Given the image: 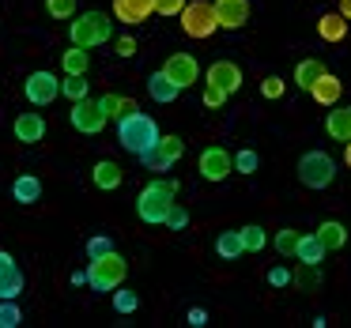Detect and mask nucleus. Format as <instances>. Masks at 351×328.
Returning <instances> with one entry per match:
<instances>
[{
  "label": "nucleus",
  "mask_w": 351,
  "mask_h": 328,
  "mask_svg": "<svg viewBox=\"0 0 351 328\" xmlns=\"http://www.w3.org/2000/svg\"><path fill=\"white\" fill-rule=\"evenodd\" d=\"M178 189H182L178 181H147L144 189H140V197H136L140 223H147V227H162L167 215H170V207L178 204V200H174Z\"/></svg>",
  "instance_id": "1"
},
{
  "label": "nucleus",
  "mask_w": 351,
  "mask_h": 328,
  "mask_svg": "<svg viewBox=\"0 0 351 328\" xmlns=\"http://www.w3.org/2000/svg\"><path fill=\"white\" fill-rule=\"evenodd\" d=\"M159 125H155V117H147V114H140V110H132V114H125L121 121H117V144L125 147L129 155H144V151H152L155 144H159Z\"/></svg>",
  "instance_id": "2"
},
{
  "label": "nucleus",
  "mask_w": 351,
  "mask_h": 328,
  "mask_svg": "<svg viewBox=\"0 0 351 328\" xmlns=\"http://www.w3.org/2000/svg\"><path fill=\"white\" fill-rule=\"evenodd\" d=\"M69 38L84 49H99L114 42V19L106 12H84V16L69 19Z\"/></svg>",
  "instance_id": "3"
},
{
  "label": "nucleus",
  "mask_w": 351,
  "mask_h": 328,
  "mask_svg": "<svg viewBox=\"0 0 351 328\" xmlns=\"http://www.w3.org/2000/svg\"><path fill=\"white\" fill-rule=\"evenodd\" d=\"M125 275H129V264H125V257L117 249L106 253V257L87 260V287L91 290H110V294H114L125 283Z\"/></svg>",
  "instance_id": "4"
},
{
  "label": "nucleus",
  "mask_w": 351,
  "mask_h": 328,
  "mask_svg": "<svg viewBox=\"0 0 351 328\" xmlns=\"http://www.w3.org/2000/svg\"><path fill=\"white\" fill-rule=\"evenodd\" d=\"M298 181L306 185V189H328L332 185V177H336V159L328 151H306L302 159H298Z\"/></svg>",
  "instance_id": "5"
},
{
  "label": "nucleus",
  "mask_w": 351,
  "mask_h": 328,
  "mask_svg": "<svg viewBox=\"0 0 351 328\" xmlns=\"http://www.w3.org/2000/svg\"><path fill=\"white\" fill-rule=\"evenodd\" d=\"M182 31L197 42L212 38V34L219 31V16H215L212 0H189V4H185L182 8Z\"/></svg>",
  "instance_id": "6"
},
{
  "label": "nucleus",
  "mask_w": 351,
  "mask_h": 328,
  "mask_svg": "<svg viewBox=\"0 0 351 328\" xmlns=\"http://www.w3.org/2000/svg\"><path fill=\"white\" fill-rule=\"evenodd\" d=\"M69 121H72V129L84 132V136H99L110 125V117H106V110H102L99 99H80V102H72Z\"/></svg>",
  "instance_id": "7"
},
{
  "label": "nucleus",
  "mask_w": 351,
  "mask_h": 328,
  "mask_svg": "<svg viewBox=\"0 0 351 328\" xmlns=\"http://www.w3.org/2000/svg\"><path fill=\"white\" fill-rule=\"evenodd\" d=\"M182 155H185V140L182 136H159V144H155L152 151L140 155V162H144V170H152V174H162V170H170Z\"/></svg>",
  "instance_id": "8"
},
{
  "label": "nucleus",
  "mask_w": 351,
  "mask_h": 328,
  "mask_svg": "<svg viewBox=\"0 0 351 328\" xmlns=\"http://www.w3.org/2000/svg\"><path fill=\"white\" fill-rule=\"evenodd\" d=\"M197 170H200L204 181H223V177L234 174V155H230L227 147L212 144V147H204V151L197 155Z\"/></svg>",
  "instance_id": "9"
},
{
  "label": "nucleus",
  "mask_w": 351,
  "mask_h": 328,
  "mask_svg": "<svg viewBox=\"0 0 351 328\" xmlns=\"http://www.w3.org/2000/svg\"><path fill=\"white\" fill-rule=\"evenodd\" d=\"M23 94H27V102H31V106H42V110H46L49 102H53L57 94H61V79H57L53 72L38 68V72H31V76H27Z\"/></svg>",
  "instance_id": "10"
},
{
  "label": "nucleus",
  "mask_w": 351,
  "mask_h": 328,
  "mask_svg": "<svg viewBox=\"0 0 351 328\" xmlns=\"http://www.w3.org/2000/svg\"><path fill=\"white\" fill-rule=\"evenodd\" d=\"M162 72H167V76L182 87V91L204 79V72H200V64H197V57H193V53H170L167 64H162Z\"/></svg>",
  "instance_id": "11"
},
{
  "label": "nucleus",
  "mask_w": 351,
  "mask_h": 328,
  "mask_svg": "<svg viewBox=\"0 0 351 328\" xmlns=\"http://www.w3.org/2000/svg\"><path fill=\"white\" fill-rule=\"evenodd\" d=\"M12 132H16L19 144H42L46 132H49V125H46V117H42L38 110H23V114L12 121Z\"/></svg>",
  "instance_id": "12"
},
{
  "label": "nucleus",
  "mask_w": 351,
  "mask_h": 328,
  "mask_svg": "<svg viewBox=\"0 0 351 328\" xmlns=\"http://www.w3.org/2000/svg\"><path fill=\"white\" fill-rule=\"evenodd\" d=\"M204 84L219 87V91H227V94H238V87H242V68H238L234 61H215L204 68Z\"/></svg>",
  "instance_id": "13"
},
{
  "label": "nucleus",
  "mask_w": 351,
  "mask_h": 328,
  "mask_svg": "<svg viewBox=\"0 0 351 328\" xmlns=\"http://www.w3.org/2000/svg\"><path fill=\"white\" fill-rule=\"evenodd\" d=\"M23 268L16 264L8 249H0V298H19L23 294Z\"/></svg>",
  "instance_id": "14"
},
{
  "label": "nucleus",
  "mask_w": 351,
  "mask_h": 328,
  "mask_svg": "<svg viewBox=\"0 0 351 328\" xmlns=\"http://www.w3.org/2000/svg\"><path fill=\"white\" fill-rule=\"evenodd\" d=\"M155 16V0H114V19L125 27H140Z\"/></svg>",
  "instance_id": "15"
},
{
  "label": "nucleus",
  "mask_w": 351,
  "mask_h": 328,
  "mask_svg": "<svg viewBox=\"0 0 351 328\" xmlns=\"http://www.w3.org/2000/svg\"><path fill=\"white\" fill-rule=\"evenodd\" d=\"M223 31H242L250 23V0H212Z\"/></svg>",
  "instance_id": "16"
},
{
  "label": "nucleus",
  "mask_w": 351,
  "mask_h": 328,
  "mask_svg": "<svg viewBox=\"0 0 351 328\" xmlns=\"http://www.w3.org/2000/svg\"><path fill=\"white\" fill-rule=\"evenodd\" d=\"M121 181H125V174H121V166H117L114 159H99L91 166V185H95V189L114 192V189H121Z\"/></svg>",
  "instance_id": "17"
},
{
  "label": "nucleus",
  "mask_w": 351,
  "mask_h": 328,
  "mask_svg": "<svg viewBox=\"0 0 351 328\" xmlns=\"http://www.w3.org/2000/svg\"><path fill=\"white\" fill-rule=\"evenodd\" d=\"M147 94H152L155 102H159V106H170V102L178 99V94H182V87L174 84V79L167 76V72H152V76H147Z\"/></svg>",
  "instance_id": "18"
},
{
  "label": "nucleus",
  "mask_w": 351,
  "mask_h": 328,
  "mask_svg": "<svg viewBox=\"0 0 351 328\" xmlns=\"http://www.w3.org/2000/svg\"><path fill=\"white\" fill-rule=\"evenodd\" d=\"M12 200H16V204H23V207L38 204V200H42V177L19 174L16 181H12Z\"/></svg>",
  "instance_id": "19"
},
{
  "label": "nucleus",
  "mask_w": 351,
  "mask_h": 328,
  "mask_svg": "<svg viewBox=\"0 0 351 328\" xmlns=\"http://www.w3.org/2000/svg\"><path fill=\"white\" fill-rule=\"evenodd\" d=\"M340 91H343V84H340V79L332 76V72H325V76H321L317 84L310 87L313 102H317V106H325V110H332L336 102H340Z\"/></svg>",
  "instance_id": "20"
},
{
  "label": "nucleus",
  "mask_w": 351,
  "mask_h": 328,
  "mask_svg": "<svg viewBox=\"0 0 351 328\" xmlns=\"http://www.w3.org/2000/svg\"><path fill=\"white\" fill-rule=\"evenodd\" d=\"M325 132H328V140H336V144H348L351 140V106H343V110H328V117H325Z\"/></svg>",
  "instance_id": "21"
},
{
  "label": "nucleus",
  "mask_w": 351,
  "mask_h": 328,
  "mask_svg": "<svg viewBox=\"0 0 351 328\" xmlns=\"http://www.w3.org/2000/svg\"><path fill=\"white\" fill-rule=\"evenodd\" d=\"M87 68H91V49H84V46L72 42V46L61 53V72L64 76H87Z\"/></svg>",
  "instance_id": "22"
},
{
  "label": "nucleus",
  "mask_w": 351,
  "mask_h": 328,
  "mask_svg": "<svg viewBox=\"0 0 351 328\" xmlns=\"http://www.w3.org/2000/svg\"><path fill=\"white\" fill-rule=\"evenodd\" d=\"M325 242H321L317 238V230H313V234H302L298 238V249H295V260L298 264H321V260H325Z\"/></svg>",
  "instance_id": "23"
},
{
  "label": "nucleus",
  "mask_w": 351,
  "mask_h": 328,
  "mask_svg": "<svg viewBox=\"0 0 351 328\" xmlns=\"http://www.w3.org/2000/svg\"><path fill=\"white\" fill-rule=\"evenodd\" d=\"M348 23H351V19H343L340 12H328V16H321V19H317L321 42H343V38H348Z\"/></svg>",
  "instance_id": "24"
},
{
  "label": "nucleus",
  "mask_w": 351,
  "mask_h": 328,
  "mask_svg": "<svg viewBox=\"0 0 351 328\" xmlns=\"http://www.w3.org/2000/svg\"><path fill=\"white\" fill-rule=\"evenodd\" d=\"M325 61H317V57H306V61L295 64V87H302V91H310L313 84H317L321 76H325Z\"/></svg>",
  "instance_id": "25"
},
{
  "label": "nucleus",
  "mask_w": 351,
  "mask_h": 328,
  "mask_svg": "<svg viewBox=\"0 0 351 328\" xmlns=\"http://www.w3.org/2000/svg\"><path fill=\"white\" fill-rule=\"evenodd\" d=\"M317 238L325 242L328 253H332V249H343V245H348V227H343L340 219H325V223L317 227Z\"/></svg>",
  "instance_id": "26"
},
{
  "label": "nucleus",
  "mask_w": 351,
  "mask_h": 328,
  "mask_svg": "<svg viewBox=\"0 0 351 328\" xmlns=\"http://www.w3.org/2000/svg\"><path fill=\"white\" fill-rule=\"evenodd\" d=\"M99 102H102V110H106V117H110V121H121L125 114H132V110H140L132 99H125V94H117V91H106Z\"/></svg>",
  "instance_id": "27"
},
{
  "label": "nucleus",
  "mask_w": 351,
  "mask_h": 328,
  "mask_svg": "<svg viewBox=\"0 0 351 328\" xmlns=\"http://www.w3.org/2000/svg\"><path fill=\"white\" fill-rule=\"evenodd\" d=\"M215 253H219L223 260H238L245 253L242 245V230H223L219 238H215Z\"/></svg>",
  "instance_id": "28"
},
{
  "label": "nucleus",
  "mask_w": 351,
  "mask_h": 328,
  "mask_svg": "<svg viewBox=\"0 0 351 328\" xmlns=\"http://www.w3.org/2000/svg\"><path fill=\"white\" fill-rule=\"evenodd\" d=\"M61 94H64L69 102L91 99V79H87V76H64V79H61Z\"/></svg>",
  "instance_id": "29"
},
{
  "label": "nucleus",
  "mask_w": 351,
  "mask_h": 328,
  "mask_svg": "<svg viewBox=\"0 0 351 328\" xmlns=\"http://www.w3.org/2000/svg\"><path fill=\"white\" fill-rule=\"evenodd\" d=\"M298 230H291V227H283V230H276V238H272V245H276V253L280 257H295V249H298Z\"/></svg>",
  "instance_id": "30"
},
{
  "label": "nucleus",
  "mask_w": 351,
  "mask_h": 328,
  "mask_svg": "<svg viewBox=\"0 0 351 328\" xmlns=\"http://www.w3.org/2000/svg\"><path fill=\"white\" fill-rule=\"evenodd\" d=\"M295 287H298V290H313V287H321V264H298V272H295Z\"/></svg>",
  "instance_id": "31"
},
{
  "label": "nucleus",
  "mask_w": 351,
  "mask_h": 328,
  "mask_svg": "<svg viewBox=\"0 0 351 328\" xmlns=\"http://www.w3.org/2000/svg\"><path fill=\"white\" fill-rule=\"evenodd\" d=\"M23 325V310L16 305V298H0V328Z\"/></svg>",
  "instance_id": "32"
},
{
  "label": "nucleus",
  "mask_w": 351,
  "mask_h": 328,
  "mask_svg": "<svg viewBox=\"0 0 351 328\" xmlns=\"http://www.w3.org/2000/svg\"><path fill=\"white\" fill-rule=\"evenodd\" d=\"M242 230V245H245V253H261L268 245V234H265V227H238Z\"/></svg>",
  "instance_id": "33"
},
{
  "label": "nucleus",
  "mask_w": 351,
  "mask_h": 328,
  "mask_svg": "<svg viewBox=\"0 0 351 328\" xmlns=\"http://www.w3.org/2000/svg\"><path fill=\"white\" fill-rule=\"evenodd\" d=\"M261 170V155L257 151H250V147H242V151L234 155V174H257Z\"/></svg>",
  "instance_id": "34"
},
{
  "label": "nucleus",
  "mask_w": 351,
  "mask_h": 328,
  "mask_svg": "<svg viewBox=\"0 0 351 328\" xmlns=\"http://www.w3.org/2000/svg\"><path fill=\"white\" fill-rule=\"evenodd\" d=\"M114 310H117V313H136V310H140V294H136V290L117 287V290H114Z\"/></svg>",
  "instance_id": "35"
},
{
  "label": "nucleus",
  "mask_w": 351,
  "mask_h": 328,
  "mask_svg": "<svg viewBox=\"0 0 351 328\" xmlns=\"http://www.w3.org/2000/svg\"><path fill=\"white\" fill-rule=\"evenodd\" d=\"M46 12L53 19H76V0H46Z\"/></svg>",
  "instance_id": "36"
},
{
  "label": "nucleus",
  "mask_w": 351,
  "mask_h": 328,
  "mask_svg": "<svg viewBox=\"0 0 351 328\" xmlns=\"http://www.w3.org/2000/svg\"><path fill=\"white\" fill-rule=\"evenodd\" d=\"M106 253H114V242H110L106 234H95V238H87V260H95V257H106Z\"/></svg>",
  "instance_id": "37"
},
{
  "label": "nucleus",
  "mask_w": 351,
  "mask_h": 328,
  "mask_svg": "<svg viewBox=\"0 0 351 328\" xmlns=\"http://www.w3.org/2000/svg\"><path fill=\"white\" fill-rule=\"evenodd\" d=\"M283 91H287V84H283L280 76H265V79H261V94H265L268 102L283 99Z\"/></svg>",
  "instance_id": "38"
},
{
  "label": "nucleus",
  "mask_w": 351,
  "mask_h": 328,
  "mask_svg": "<svg viewBox=\"0 0 351 328\" xmlns=\"http://www.w3.org/2000/svg\"><path fill=\"white\" fill-rule=\"evenodd\" d=\"M200 99H204V106H208V110H223V106H227L230 94H227V91H219V87H212V84H204Z\"/></svg>",
  "instance_id": "39"
},
{
  "label": "nucleus",
  "mask_w": 351,
  "mask_h": 328,
  "mask_svg": "<svg viewBox=\"0 0 351 328\" xmlns=\"http://www.w3.org/2000/svg\"><path fill=\"white\" fill-rule=\"evenodd\" d=\"M162 227H167V230H185V227H189V212H185L182 204H174V207H170V215H167V223H162Z\"/></svg>",
  "instance_id": "40"
},
{
  "label": "nucleus",
  "mask_w": 351,
  "mask_h": 328,
  "mask_svg": "<svg viewBox=\"0 0 351 328\" xmlns=\"http://www.w3.org/2000/svg\"><path fill=\"white\" fill-rule=\"evenodd\" d=\"M189 0H155V16H182Z\"/></svg>",
  "instance_id": "41"
},
{
  "label": "nucleus",
  "mask_w": 351,
  "mask_h": 328,
  "mask_svg": "<svg viewBox=\"0 0 351 328\" xmlns=\"http://www.w3.org/2000/svg\"><path fill=\"white\" fill-rule=\"evenodd\" d=\"M268 283H272V287H291V283H295V272H287V268H272V272H268Z\"/></svg>",
  "instance_id": "42"
},
{
  "label": "nucleus",
  "mask_w": 351,
  "mask_h": 328,
  "mask_svg": "<svg viewBox=\"0 0 351 328\" xmlns=\"http://www.w3.org/2000/svg\"><path fill=\"white\" fill-rule=\"evenodd\" d=\"M136 38H114V53L117 57H125V61H129V57H136Z\"/></svg>",
  "instance_id": "43"
},
{
  "label": "nucleus",
  "mask_w": 351,
  "mask_h": 328,
  "mask_svg": "<svg viewBox=\"0 0 351 328\" xmlns=\"http://www.w3.org/2000/svg\"><path fill=\"white\" fill-rule=\"evenodd\" d=\"M185 320H189L193 328H204L208 325V310H204V305H193V310L185 313Z\"/></svg>",
  "instance_id": "44"
},
{
  "label": "nucleus",
  "mask_w": 351,
  "mask_h": 328,
  "mask_svg": "<svg viewBox=\"0 0 351 328\" xmlns=\"http://www.w3.org/2000/svg\"><path fill=\"white\" fill-rule=\"evenodd\" d=\"M72 287H87V268H80V272H72Z\"/></svg>",
  "instance_id": "45"
},
{
  "label": "nucleus",
  "mask_w": 351,
  "mask_h": 328,
  "mask_svg": "<svg viewBox=\"0 0 351 328\" xmlns=\"http://www.w3.org/2000/svg\"><path fill=\"white\" fill-rule=\"evenodd\" d=\"M340 16L351 19V0H340Z\"/></svg>",
  "instance_id": "46"
},
{
  "label": "nucleus",
  "mask_w": 351,
  "mask_h": 328,
  "mask_svg": "<svg viewBox=\"0 0 351 328\" xmlns=\"http://www.w3.org/2000/svg\"><path fill=\"white\" fill-rule=\"evenodd\" d=\"M343 166L351 170V140H348V144H343Z\"/></svg>",
  "instance_id": "47"
}]
</instances>
